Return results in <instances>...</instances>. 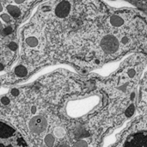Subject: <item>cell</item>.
<instances>
[{"instance_id": "4", "label": "cell", "mask_w": 147, "mask_h": 147, "mask_svg": "<svg viewBox=\"0 0 147 147\" xmlns=\"http://www.w3.org/2000/svg\"><path fill=\"white\" fill-rule=\"evenodd\" d=\"M110 147H147V109L137 113Z\"/></svg>"}, {"instance_id": "5", "label": "cell", "mask_w": 147, "mask_h": 147, "mask_svg": "<svg viewBox=\"0 0 147 147\" xmlns=\"http://www.w3.org/2000/svg\"><path fill=\"white\" fill-rule=\"evenodd\" d=\"M0 147H29L22 134L0 117Z\"/></svg>"}, {"instance_id": "3", "label": "cell", "mask_w": 147, "mask_h": 147, "mask_svg": "<svg viewBox=\"0 0 147 147\" xmlns=\"http://www.w3.org/2000/svg\"><path fill=\"white\" fill-rule=\"evenodd\" d=\"M147 52V15L136 8L111 7L104 30L92 52L90 71Z\"/></svg>"}, {"instance_id": "9", "label": "cell", "mask_w": 147, "mask_h": 147, "mask_svg": "<svg viewBox=\"0 0 147 147\" xmlns=\"http://www.w3.org/2000/svg\"><path fill=\"white\" fill-rule=\"evenodd\" d=\"M3 4H2L1 2H0V14L3 12Z\"/></svg>"}, {"instance_id": "2", "label": "cell", "mask_w": 147, "mask_h": 147, "mask_svg": "<svg viewBox=\"0 0 147 147\" xmlns=\"http://www.w3.org/2000/svg\"><path fill=\"white\" fill-rule=\"evenodd\" d=\"M110 9L102 0H54L41 6L40 24L26 27L19 40L14 78L56 64L90 73V57Z\"/></svg>"}, {"instance_id": "6", "label": "cell", "mask_w": 147, "mask_h": 147, "mask_svg": "<svg viewBox=\"0 0 147 147\" xmlns=\"http://www.w3.org/2000/svg\"><path fill=\"white\" fill-rule=\"evenodd\" d=\"M147 55V52L146 53ZM147 109V71H145L139 87V96H138V107L137 113L141 112Z\"/></svg>"}, {"instance_id": "8", "label": "cell", "mask_w": 147, "mask_h": 147, "mask_svg": "<svg viewBox=\"0 0 147 147\" xmlns=\"http://www.w3.org/2000/svg\"><path fill=\"white\" fill-rule=\"evenodd\" d=\"M27 0H13V2L15 3H16V4H22V3H25Z\"/></svg>"}, {"instance_id": "7", "label": "cell", "mask_w": 147, "mask_h": 147, "mask_svg": "<svg viewBox=\"0 0 147 147\" xmlns=\"http://www.w3.org/2000/svg\"><path fill=\"white\" fill-rule=\"evenodd\" d=\"M133 4L136 9L147 15V0H123Z\"/></svg>"}, {"instance_id": "1", "label": "cell", "mask_w": 147, "mask_h": 147, "mask_svg": "<svg viewBox=\"0 0 147 147\" xmlns=\"http://www.w3.org/2000/svg\"><path fill=\"white\" fill-rule=\"evenodd\" d=\"M137 104L134 82L121 67L106 77L60 69L0 96V117L29 147H102Z\"/></svg>"}]
</instances>
